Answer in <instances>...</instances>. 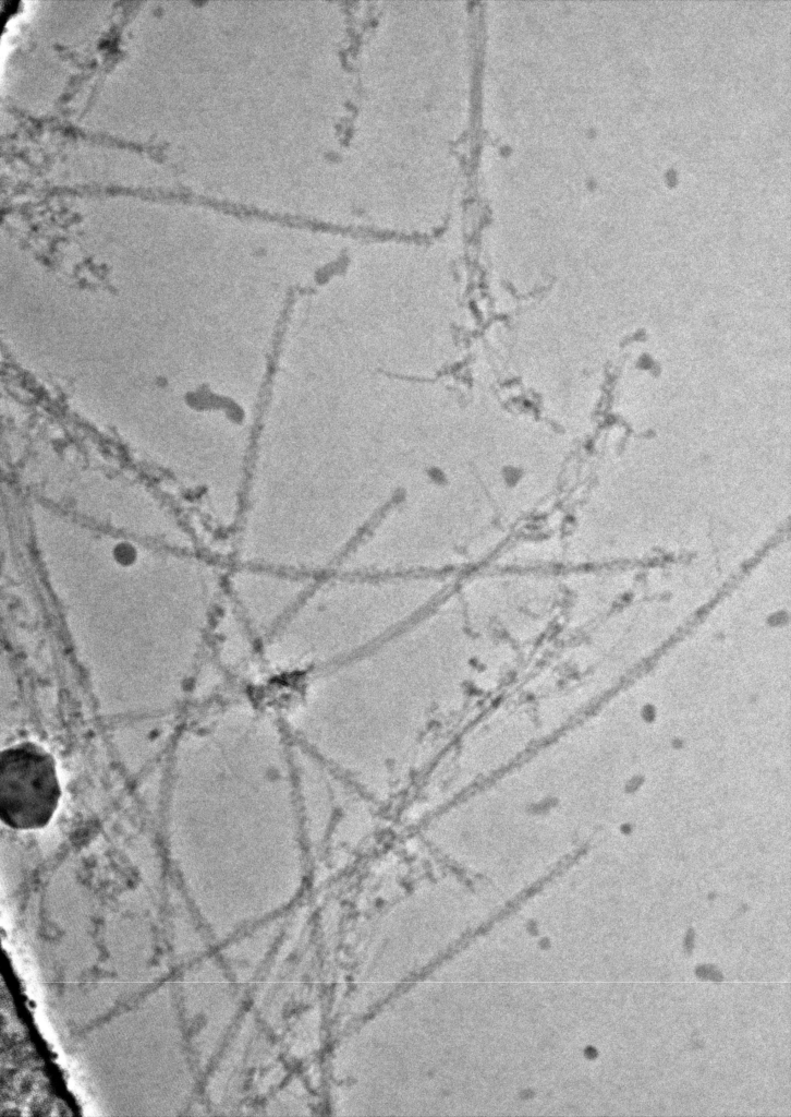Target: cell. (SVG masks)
Wrapping results in <instances>:
<instances>
[{"instance_id":"cell-1","label":"cell","mask_w":791,"mask_h":1117,"mask_svg":"<svg viewBox=\"0 0 791 1117\" xmlns=\"http://www.w3.org/2000/svg\"><path fill=\"white\" fill-rule=\"evenodd\" d=\"M61 788L51 754L33 742L0 755V818L19 830L44 828L57 810Z\"/></svg>"}]
</instances>
